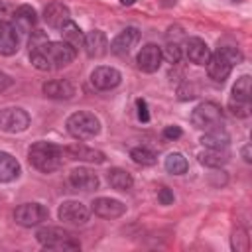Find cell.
Masks as SVG:
<instances>
[{"instance_id": "obj_7", "label": "cell", "mask_w": 252, "mask_h": 252, "mask_svg": "<svg viewBox=\"0 0 252 252\" xmlns=\"http://www.w3.org/2000/svg\"><path fill=\"white\" fill-rule=\"evenodd\" d=\"M191 122L201 130H213L222 124V110L217 102H201L191 112Z\"/></svg>"}, {"instance_id": "obj_27", "label": "cell", "mask_w": 252, "mask_h": 252, "mask_svg": "<svg viewBox=\"0 0 252 252\" xmlns=\"http://www.w3.org/2000/svg\"><path fill=\"white\" fill-rule=\"evenodd\" d=\"M199 161L207 167H220L228 161V152L226 148L224 150H213V148H207L205 152L199 154Z\"/></svg>"}, {"instance_id": "obj_17", "label": "cell", "mask_w": 252, "mask_h": 252, "mask_svg": "<svg viewBox=\"0 0 252 252\" xmlns=\"http://www.w3.org/2000/svg\"><path fill=\"white\" fill-rule=\"evenodd\" d=\"M69 183L79 191H93L98 187V175L89 167H77L69 173Z\"/></svg>"}, {"instance_id": "obj_37", "label": "cell", "mask_w": 252, "mask_h": 252, "mask_svg": "<svg viewBox=\"0 0 252 252\" xmlns=\"http://www.w3.org/2000/svg\"><path fill=\"white\" fill-rule=\"evenodd\" d=\"M134 2H136V0H120V4H122V6H132Z\"/></svg>"}, {"instance_id": "obj_29", "label": "cell", "mask_w": 252, "mask_h": 252, "mask_svg": "<svg viewBox=\"0 0 252 252\" xmlns=\"http://www.w3.org/2000/svg\"><path fill=\"white\" fill-rule=\"evenodd\" d=\"M130 158H132L138 165H154V163H156V154H154L150 148H146V146L134 148V150L130 152Z\"/></svg>"}, {"instance_id": "obj_22", "label": "cell", "mask_w": 252, "mask_h": 252, "mask_svg": "<svg viewBox=\"0 0 252 252\" xmlns=\"http://www.w3.org/2000/svg\"><path fill=\"white\" fill-rule=\"evenodd\" d=\"M35 22H37L35 10H33L32 6H28V4L20 6V8L14 12V20H12V24H14V28H16L18 32H22V33H30V32L33 30Z\"/></svg>"}, {"instance_id": "obj_5", "label": "cell", "mask_w": 252, "mask_h": 252, "mask_svg": "<svg viewBox=\"0 0 252 252\" xmlns=\"http://www.w3.org/2000/svg\"><path fill=\"white\" fill-rule=\"evenodd\" d=\"M65 126H67V132L77 140H89L100 132V120L93 112H87V110L73 112L67 118Z\"/></svg>"}, {"instance_id": "obj_2", "label": "cell", "mask_w": 252, "mask_h": 252, "mask_svg": "<svg viewBox=\"0 0 252 252\" xmlns=\"http://www.w3.org/2000/svg\"><path fill=\"white\" fill-rule=\"evenodd\" d=\"M28 159L30 163L43 173H51L61 167L63 163V150L51 142H35L28 150Z\"/></svg>"}, {"instance_id": "obj_18", "label": "cell", "mask_w": 252, "mask_h": 252, "mask_svg": "<svg viewBox=\"0 0 252 252\" xmlns=\"http://www.w3.org/2000/svg\"><path fill=\"white\" fill-rule=\"evenodd\" d=\"M67 154L69 159H79V161H89V163H102L104 161V154L100 150L83 146V144H71L63 150Z\"/></svg>"}, {"instance_id": "obj_12", "label": "cell", "mask_w": 252, "mask_h": 252, "mask_svg": "<svg viewBox=\"0 0 252 252\" xmlns=\"http://www.w3.org/2000/svg\"><path fill=\"white\" fill-rule=\"evenodd\" d=\"M91 209L94 215L102 217V219H118L126 213V205L118 199H110V197H98L91 203Z\"/></svg>"}, {"instance_id": "obj_13", "label": "cell", "mask_w": 252, "mask_h": 252, "mask_svg": "<svg viewBox=\"0 0 252 252\" xmlns=\"http://www.w3.org/2000/svg\"><path fill=\"white\" fill-rule=\"evenodd\" d=\"M136 61L144 73H156L161 65V47H158L156 43H146L138 51Z\"/></svg>"}, {"instance_id": "obj_21", "label": "cell", "mask_w": 252, "mask_h": 252, "mask_svg": "<svg viewBox=\"0 0 252 252\" xmlns=\"http://www.w3.org/2000/svg\"><path fill=\"white\" fill-rule=\"evenodd\" d=\"M43 93L49 98L65 100V98H71L75 94V87L69 79H53V81H47L43 85Z\"/></svg>"}, {"instance_id": "obj_31", "label": "cell", "mask_w": 252, "mask_h": 252, "mask_svg": "<svg viewBox=\"0 0 252 252\" xmlns=\"http://www.w3.org/2000/svg\"><path fill=\"white\" fill-rule=\"evenodd\" d=\"M161 59H165L167 63H179V59H181V47L177 43H167L161 49Z\"/></svg>"}, {"instance_id": "obj_34", "label": "cell", "mask_w": 252, "mask_h": 252, "mask_svg": "<svg viewBox=\"0 0 252 252\" xmlns=\"http://www.w3.org/2000/svg\"><path fill=\"white\" fill-rule=\"evenodd\" d=\"M183 132H181V128L179 126H165V130H163V136L167 138V140H175V138H179Z\"/></svg>"}, {"instance_id": "obj_26", "label": "cell", "mask_w": 252, "mask_h": 252, "mask_svg": "<svg viewBox=\"0 0 252 252\" xmlns=\"http://www.w3.org/2000/svg\"><path fill=\"white\" fill-rule=\"evenodd\" d=\"M61 37H63V41L69 43L73 49L83 47V41H85V33L81 32V28H79L73 20H69V22L61 28Z\"/></svg>"}, {"instance_id": "obj_9", "label": "cell", "mask_w": 252, "mask_h": 252, "mask_svg": "<svg viewBox=\"0 0 252 252\" xmlns=\"http://www.w3.org/2000/svg\"><path fill=\"white\" fill-rule=\"evenodd\" d=\"M30 114L20 106H8L0 110V130L8 134H18L28 130Z\"/></svg>"}, {"instance_id": "obj_32", "label": "cell", "mask_w": 252, "mask_h": 252, "mask_svg": "<svg viewBox=\"0 0 252 252\" xmlns=\"http://www.w3.org/2000/svg\"><path fill=\"white\" fill-rule=\"evenodd\" d=\"M136 108H138V118L142 122H148L150 120V110H148V104H146L144 98H138L136 100Z\"/></svg>"}, {"instance_id": "obj_19", "label": "cell", "mask_w": 252, "mask_h": 252, "mask_svg": "<svg viewBox=\"0 0 252 252\" xmlns=\"http://www.w3.org/2000/svg\"><path fill=\"white\" fill-rule=\"evenodd\" d=\"M185 55L195 65H207V61L211 57V49L201 37H189L185 41Z\"/></svg>"}, {"instance_id": "obj_23", "label": "cell", "mask_w": 252, "mask_h": 252, "mask_svg": "<svg viewBox=\"0 0 252 252\" xmlns=\"http://www.w3.org/2000/svg\"><path fill=\"white\" fill-rule=\"evenodd\" d=\"M18 175H20L18 159L8 152H0V183H10L18 179Z\"/></svg>"}, {"instance_id": "obj_1", "label": "cell", "mask_w": 252, "mask_h": 252, "mask_svg": "<svg viewBox=\"0 0 252 252\" xmlns=\"http://www.w3.org/2000/svg\"><path fill=\"white\" fill-rule=\"evenodd\" d=\"M77 55V49H73L65 41H43L37 47L30 49L32 65L39 71H53L59 67L69 65Z\"/></svg>"}, {"instance_id": "obj_24", "label": "cell", "mask_w": 252, "mask_h": 252, "mask_svg": "<svg viewBox=\"0 0 252 252\" xmlns=\"http://www.w3.org/2000/svg\"><path fill=\"white\" fill-rule=\"evenodd\" d=\"M228 142H230V136L220 126L213 128V130H205V136L201 138V144L205 148H213V150H224V148H228Z\"/></svg>"}, {"instance_id": "obj_35", "label": "cell", "mask_w": 252, "mask_h": 252, "mask_svg": "<svg viewBox=\"0 0 252 252\" xmlns=\"http://www.w3.org/2000/svg\"><path fill=\"white\" fill-rule=\"evenodd\" d=\"M10 87H12V79H10L6 73L0 71V93H4V91L10 89Z\"/></svg>"}, {"instance_id": "obj_15", "label": "cell", "mask_w": 252, "mask_h": 252, "mask_svg": "<svg viewBox=\"0 0 252 252\" xmlns=\"http://www.w3.org/2000/svg\"><path fill=\"white\" fill-rule=\"evenodd\" d=\"M140 41V32H138V28H124L114 39H112V43H110V51L114 53V55H126L136 43Z\"/></svg>"}, {"instance_id": "obj_33", "label": "cell", "mask_w": 252, "mask_h": 252, "mask_svg": "<svg viewBox=\"0 0 252 252\" xmlns=\"http://www.w3.org/2000/svg\"><path fill=\"white\" fill-rule=\"evenodd\" d=\"M158 199H159L161 205H171V203H173V193H171L167 187H161V189L158 191Z\"/></svg>"}, {"instance_id": "obj_16", "label": "cell", "mask_w": 252, "mask_h": 252, "mask_svg": "<svg viewBox=\"0 0 252 252\" xmlns=\"http://www.w3.org/2000/svg\"><path fill=\"white\" fill-rule=\"evenodd\" d=\"M43 20L47 22L49 28H55V30H61L69 20H71V12L65 4L61 2H51L45 6L43 10Z\"/></svg>"}, {"instance_id": "obj_20", "label": "cell", "mask_w": 252, "mask_h": 252, "mask_svg": "<svg viewBox=\"0 0 252 252\" xmlns=\"http://www.w3.org/2000/svg\"><path fill=\"white\" fill-rule=\"evenodd\" d=\"M18 30L12 22H0V55H14L18 51Z\"/></svg>"}, {"instance_id": "obj_3", "label": "cell", "mask_w": 252, "mask_h": 252, "mask_svg": "<svg viewBox=\"0 0 252 252\" xmlns=\"http://www.w3.org/2000/svg\"><path fill=\"white\" fill-rule=\"evenodd\" d=\"M240 61H242V55H240V51L236 47H230V45L220 47L215 53H211V57L207 61V73H209V77L213 81L222 83L230 75L232 67L238 65Z\"/></svg>"}, {"instance_id": "obj_6", "label": "cell", "mask_w": 252, "mask_h": 252, "mask_svg": "<svg viewBox=\"0 0 252 252\" xmlns=\"http://www.w3.org/2000/svg\"><path fill=\"white\" fill-rule=\"evenodd\" d=\"M250 75H242L240 79H236L232 87V96L228 100V108L234 116L246 118L250 114Z\"/></svg>"}, {"instance_id": "obj_36", "label": "cell", "mask_w": 252, "mask_h": 252, "mask_svg": "<svg viewBox=\"0 0 252 252\" xmlns=\"http://www.w3.org/2000/svg\"><path fill=\"white\" fill-rule=\"evenodd\" d=\"M242 158H244V161H250V159H252V158H250V146H248V144L242 148Z\"/></svg>"}, {"instance_id": "obj_30", "label": "cell", "mask_w": 252, "mask_h": 252, "mask_svg": "<svg viewBox=\"0 0 252 252\" xmlns=\"http://www.w3.org/2000/svg\"><path fill=\"white\" fill-rule=\"evenodd\" d=\"M250 248V238H248V230L242 226H236V230L232 232V250L236 252H246Z\"/></svg>"}, {"instance_id": "obj_14", "label": "cell", "mask_w": 252, "mask_h": 252, "mask_svg": "<svg viewBox=\"0 0 252 252\" xmlns=\"http://www.w3.org/2000/svg\"><path fill=\"white\" fill-rule=\"evenodd\" d=\"M83 47H85V51H87L89 57H102L110 49V43H108V37L104 35V32L93 30V32L85 33Z\"/></svg>"}, {"instance_id": "obj_28", "label": "cell", "mask_w": 252, "mask_h": 252, "mask_svg": "<svg viewBox=\"0 0 252 252\" xmlns=\"http://www.w3.org/2000/svg\"><path fill=\"white\" fill-rule=\"evenodd\" d=\"M187 167H189V163H187V159L183 158V154H179V152H173V154H169V156L165 158V169H167L169 173H173V175L185 173Z\"/></svg>"}, {"instance_id": "obj_25", "label": "cell", "mask_w": 252, "mask_h": 252, "mask_svg": "<svg viewBox=\"0 0 252 252\" xmlns=\"http://www.w3.org/2000/svg\"><path fill=\"white\" fill-rule=\"evenodd\" d=\"M106 179H108L110 187L116 189V191H128V189H132V185H134L132 175H130L126 169H120V167H112V169L108 171Z\"/></svg>"}, {"instance_id": "obj_8", "label": "cell", "mask_w": 252, "mask_h": 252, "mask_svg": "<svg viewBox=\"0 0 252 252\" xmlns=\"http://www.w3.org/2000/svg\"><path fill=\"white\" fill-rule=\"evenodd\" d=\"M47 217H49V211L41 203H24L14 211V220L26 228L41 224L43 220H47Z\"/></svg>"}, {"instance_id": "obj_11", "label": "cell", "mask_w": 252, "mask_h": 252, "mask_svg": "<svg viewBox=\"0 0 252 252\" xmlns=\"http://www.w3.org/2000/svg\"><path fill=\"white\" fill-rule=\"evenodd\" d=\"M59 219L69 224H85L89 220V209L81 201H65L57 211Z\"/></svg>"}, {"instance_id": "obj_10", "label": "cell", "mask_w": 252, "mask_h": 252, "mask_svg": "<svg viewBox=\"0 0 252 252\" xmlns=\"http://www.w3.org/2000/svg\"><path fill=\"white\" fill-rule=\"evenodd\" d=\"M122 81V75L118 69L108 67V65H100L91 73V83L98 89V91H110L114 87H118Z\"/></svg>"}, {"instance_id": "obj_4", "label": "cell", "mask_w": 252, "mask_h": 252, "mask_svg": "<svg viewBox=\"0 0 252 252\" xmlns=\"http://www.w3.org/2000/svg\"><path fill=\"white\" fill-rule=\"evenodd\" d=\"M37 242L47 250H79L81 242L65 228L59 226H41L35 232Z\"/></svg>"}, {"instance_id": "obj_38", "label": "cell", "mask_w": 252, "mask_h": 252, "mask_svg": "<svg viewBox=\"0 0 252 252\" xmlns=\"http://www.w3.org/2000/svg\"><path fill=\"white\" fill-rule=\"evenodd\" d=\"M232 2H240V0H232Z\"/></svg>"}]
</instances>
